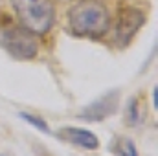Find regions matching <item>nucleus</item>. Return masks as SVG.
<instances>
[{"label": "nucleus", "mask_w": 158, "mask_h": 156, "mask_svg": "<svg viewBox=\"0 0 158 156\" xmlns=\"http://www.w3.org/2000/svg\"><path fill=\"white\" fill-rule=\"evenodd\" d=\"M19 117H20V119H24V121H26L28 125L35 127L37 130H40V132H44V134L52 132V130H50V125H48V121H46V119H42L40 116H35V114H30V112H19Z\"/></svg>", "instance_id": "obj_9"}, {"label": "nucleus", "mask_w": 158, "mask_h": 156, "mask_svg": "<svg viewBox=\"0 0 158 156\" xmlns=\"http://www.w3.org/2000/svg\"><path fill=\"white\" fill-rule=\"evenodd\" d=\"M112 153L116 156H138V149L131 138H118L116 143L112 145Z\"/></svg>", "instance_id": "obj_8"}, {"label": "nucleus", "mask_w": 158, "mask_h": 156, "mask_svg": "<svg viewBox=\"0 0 158 156\" xmlns=\"http://www.w3.org/2000/svg\"><path fill=\"white\" fill-rule=\"evenodd\" d=\"M147 17L143 11L134 9V7H127L119 13V18L116 22V30H114V40L118 48L129 46L132 39L136 37V33L142 30V26L145 24Z\"/></svg>", "instance_id": "obj_5"}, {"label": "nucleus", "mask_w": 158, "mask_h": 156, "mask_svg": "<svg viewBox=\"0 0 158 156\" xmlns=\"http://www.w3.org/2000/svg\"><path fill=\"white\" fill-rule=\"evenodd\" d=\"M153 107H155V109L158 107V88L156 86L153 88Z\"/></svg>", "instance_id": "obj_10"}, {"label": "nucleus", "mask_w": 158, "mask_h": 156, "mask_svg": "<svg viewBox=\"0 0 158 156\" xmlns=\"http://www.w3.org/2000/svg\"><path fill=\"white\" fill-rule=\"evenodd\" d=\"M0 156H9V154H0Z\"/></svg>", "instance_id": "obj_11"}, {"label": "nucleus", "mask_w": 158, "mask_h": 156, "mask_svg": "<svg viewBox=\"0 0 158 156\" xmlns=\"http://www.w3.org/2000/svg\"><path fill=\"white\" fill-rule=\"evenodd\" d=\"M57 138L70 143V145L81 147L85 151L99 149V138L94 132H90L86 129H81V127H63V129H59Z\"/></svg>", "instance_id": "obj_6"}, {"label": "nucleus", "mask_w": 158, "mask_h": 156, "mask_svg": "<svg viewBox=\"0 0 158 156\" xmlns=\"http://www.w3.org/2000/svg\"><path fill=\"white\" fill-rule=\"evenodd\" d=\"M119 101H121V92H119L118 88L109 90L107 94H103L101 97H98L96 101H92L90 105H86L77 114V117L83 119V121H88V123L105 121L107 117L114 116L119 110Z\"/></svg>", "instance_id": "obj_4"}, {"label": "nucleus", "mask_w": 158, "mask_h": 156, "mask_svg": "<svg viewBox=\"0 0 158 156\" xmlns=\"http://www.w3.org/2000/svg\"><path fill=\"white\" fill-rule=\"evenodd\" d=\"M68 28L81 39H101L110 30V13L101 0H77L68 11Z\"/></svg>", "instance_id": "obj_1"}, {"label": "nucleus", "mask_w": 158, "mask_h": 156, "mask_svg": "<svg viewBox=\"0 0 158 156\" xmlns=\"http://www.w3.org/2000/svg\"><path fill=\"white\" fill-rule=\"evenodd\" d=\"M123 119H125V125H127V127H136V125L142 121L140 101H138L136 96L129 97V101L125 103V109H123Z\"/></svg>", "instance_id": "obj_7"}, {"label": "nucleus", "mask_w": 158, "mask_h": 156, "mask_svg": "<svg viewBox=\"0 0 158 156\" xmlns=\"http://www.w3.org/2000/svg\"><path fill=\"white\" fill-rule=\"evenodd\" d=\"M0 48L17 61H31L39 53L37 35L22 26L0 28Z\"/></svg>", "instance_id": "obj_3"}, {"label": "nucleus", "mask_w": 158, "mask_h": 156, "mask_svg": "<svg viewBox=\"0 0 158 156\" xmlns=\"http://www.w3.org/2000/svg\"><path fill=\"white\" fill-rule=\"evenodd\" d=\"M13 11L22 28L33 35H46L55 24V7L52 0H11Z\"/></svg>", "instance_id": "obj_2"}]
</instances>
